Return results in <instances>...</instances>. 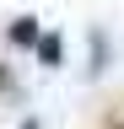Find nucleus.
<instances>
[{
	"label": "nucleus",
	"instance_id": "1",
	"mask_svg": "<svg viewBox=\"0 0 124 129\" xmlns=\"http://www.w3.org/2000/svg\"><path fill=\"white\" fill-rule=\"evenodd\" d=\"M11 43H43V32H38V22H27V16H22V22L11 27Z\"/></svg>",
	"mask_w": 124,
	"mask_h": 129
},
{
	"label": "nucleus",
	"instance_id": "2",
	"mask_svg": "<svg viewBox=\"0 0 124 129\" xmlns=\"http://www.w3.org/2000/svg\"><path fill=\"white\" fill-rule=\"evenodd\" d=\"M22 129H38V118H27V124H22Z\"/></svg>",
	"mask_w": 124,
	"mask_h": 129
},
{
	"label": "nucleus",
	"instance_id": "3",
	"mask_svg": "<svg viewBox=\"0 0 124 129\" xmlns=\"http://www.w3.org/2000/svg\"><path fill=\"white\" fill-rule=\"evenodd\" d=\"M113 129H124V118H119V124H113Z\"/></svg>",
	"mask_w": 124,
	"mask_h": 129
}]
</instances>
